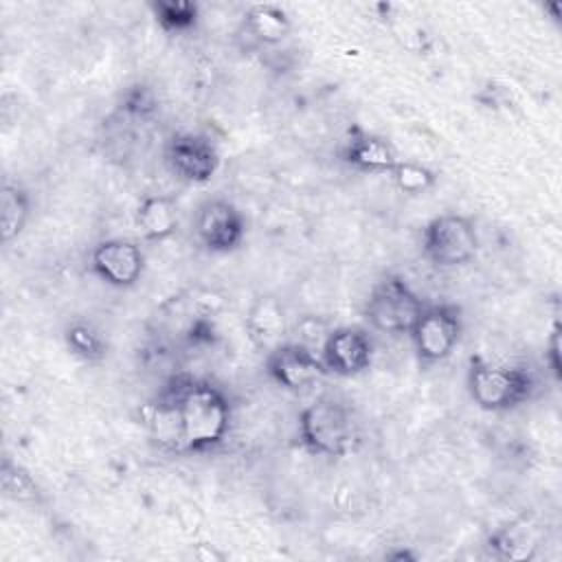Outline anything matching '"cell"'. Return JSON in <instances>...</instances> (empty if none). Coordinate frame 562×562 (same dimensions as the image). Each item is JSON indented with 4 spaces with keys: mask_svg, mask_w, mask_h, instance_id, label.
Instances as JSON below:
<instances>
[{
    "mask_svg": "<svg viewBox=\"0 0 562 562\" xmlns=\"http://www.w3.org/2000/svg\"><path fill=\"white\" fill-rule=\"evenodd\" d=\"M340 160L362 173H389L397 162V156L386 138L351 127L340 147Z\"/></svg>",
    "mask_w": 562,
    "mask_h": 562,
    "instance_id": "obj_13",
    "label": "cell"
},
{
    "mask_svg": "<svg viewBox=\"0 0 562 562\" xmlns=\"http://www.w3.org/2000/svg\"><path fill=\"white\" fill-rule=\"evenodd\" d=\"M162 393L171 400L178 426V452H211L231 430V402L226 393L202 378H171Z\"/></svg>",
    "mask_w": 562,
    "mask_h": 562,
    "instance_id": "obj_1",
    "label": "cell"
},
{
    "mask_svg": "<svg viewBox=\"0 0 562 562\" xmlns=\"http://www.w3.org/2000/svg\"><path fill=\"white\" fill-rule=\"evenodd\" d=\"M158 112V97L145 83H134L121 94L119 114L127 116L130 121H149Z\"/></svg>",
    "mask_w": 562,
    "mask_h": 562,
    "instance_id": "obj_22",
    "label": "cell"
},
{
    "mask_svg": "<svg viewBox=\"0 0 562 562\" xmlns=\"http://www.w3.org/2000/svg\"><path fill=\"white\" fill-rule=\"evenodd\" d=\"M463 334V314L454 303L424 305L411 329V340L419 364H437L446 360L459 345Z\"/></svg>",
    "mask_w": 562,
    "mask_h": 562,
    "instance_id": "obj_6",
    "label": "cell"
},
{
    "mask_svg": "<svg viewBox=\"0 0 562 562\" xmlns=\"http://www.w3.org/2000/svg\"><path fill=\"white\" fill-rule=\"evenodd\" d=\"M386 558H389V560H395V562H400V560H417V555L411 553V551H406V549H395V551L386 553Z\"/></svg>",
    "mask_w": 562,
    "mask_h": 562,
    "instance_id": "obj_24",
    "label": "cell"
},
{
    "mask_svg": "<svg viewBox=\"0 0 562 562\" xmlns=\"http://www.w3.org/2000/svg\"><path fill=\"white\" fill-rule=\"evenodd\" d=\"M299 441L314 457H345L360 441L351 408L331 397H316L299 413Z\"/></svg>",
    "mask_w": 562,
    "mask_h": 562,
    "instance_id": "obj_3",
    "label": "cell"
},
{
    "mask_svg": "<svg viewBox=\"0 0 562 562\" xmlns=\"http://www.w3.org/2000/svg\"><path fill=\"white\" fill-rule=\"evenodd\" d=\"M136 226L147 241H165L178 231V206L169 195H147L136 209Z\"/></svg>",
    "mask_w": 562,
    "mask_h": 562,
    "instance_id": "obj_15",
    "label": "cell"
},
{
    "mask_svg": "<svg viewBox=\"0 0 562 562\" xmlns=\"http://www.w3.org/2000/svg\"><path fill=\"white\" fill-rule=\"evenodd\" d=\"M31 217V195L22 184L4 182L0 193V233L2 241L15 239Z\"/></svg>",
    "mask_w": 562,
    "mask_h": 562,
    "instance_id": "obj_16",
    "label": "cell"
},
{
    "mask_svg": "<svg viewBox=\"0 0 562 562\" xmlns=\"http://www.w3.org/2000/svg\"><path fill=\"white\" fill-rule=\"evenodd\" d=\"M465 382L472 402L490 413H505L527 404L538 389V378L529 367L492 362L483 356L470 358Z\"/></svg>",
    "mask_w": 562,
    "mask_h": 562,
    "instance_id": "obj_2",
    "label": "cell"
},
{
    "mask_svg": "<svg viewBox=\"0 0 562 562\" xmlns=\"http://www.w3.org/2000/svg\"><path fill=\"white\" fill-rule=\"evenodd\" d=\"M395 189L408 195H419L426 193L437 184V173L428 169L426 165L413 162V160H397L393 169L389 171Z\"/></svg>",
    "mask_w": 562,
    "mask_h": 562,
    "instance_id": "obj_21",
    "label": "cell"
},
{
    "mask_svg": "<svg viewBox=\"0 0 562 562\" xmlns=\"http://www.w3.org/2000/svg\"><path fill=\"white\" fill-rule=\"evenodd\" d=\"M318 356L327 373L353 378L369 369L373 360V340L362 327H334L329 329Z\"/></svg>",
    "mask_w": 562,
    "mask_h": 562,
    "instance_id": "obj_11",
    "label": "cell"
},
{
    "mask_svg": "<svg viewBox=\"0 0 562 562\" xmlns=\"http://www.w3.org/2000/svg\"><path fill=\"white\" fill-rule=\"evenodd\" d=\"M292 22L281 7L255 4L250 7L239 24V37L246 42L244 48L277 46L290 35Z\"/></svg>",
    "mask_w": 562,
    "mask_h": 562,
    "instance_id": "obj_14",
    "label": "cell"
},
{
    "mask_svg": "<svg viewBox=\"0 0 562 562\" xmlns=\"http://www.w3.org/2000/svg\"><path fill=\"white\" fill-rule=\"evenodd\" d=\"M485 547L490 555L498 560H531L538 549L536 538H531L527 533V527H520L518 522L492 531Z\"/></svg>",
    "mask_w": 562,
    "mask_h": 562,
    "instance_id": "obj_18",
    "label": "cell"
},
{
    "mask_svg": "<svg viewBox=\"0 0 562 562\" xmlns=\"http://www.w3.org/2000/svg\"><path fill=\"white\" fill-rule=\"evenodd\" d=\"M0 485L2 494L15 503H40L42 501V490L33 474L11 457L2 459L0 468Z\"/></svg>",
    "mask_w": 562,
    "mask_h": 562,
    "instance_id": "obj_20",
    "label": "cell"
},
{
    "mask_svg": "<svg viewBox=\"0 0 562 562\" xmlns=\"http://www.w3.org/2000/svg\"><path fill=\"white\" fill-rule=\"evenodd\" d=\"M544 360L549 364V371L555 380L562 378V369H560V325L555 323L551 334H549V340H547V351H544Z\"/></svg>",
    "mask_w": 562,
    "mask_h": 562,
    "instance_id": "obj_23",
    "label": "cell"
},
{
    "mask_svg": "<svg viewBox=\"0 0 562 562\" xmlns=\"http://www.w3.org/2000/svg\"><path fill=\"white\" fill-rule=\"evenodd\" d=\"M266 373L285 391H303L327 375L321 356L296 340H285L266 353Z\"/></svg>",
    "mask_w": 562,
    "mask_h": 562,
    "instance_id": "obj_10",
    "label": "cell"
},
{
    "mask_svg": "<svg viewBox=\"0 0 562 562\" xmlns=\"http://www.w3.org/2000/svg\"><path fill=\"white\" fill-rule=\"evenodd\" d=\"M246 235V220L241 211L224 200L209 198L195 213V237L209 252H231L239 248Z\"/></svg>",
    "mask_w": 562,
    "mask_h": 562,
    "instance_id": "obj_9",
    "label": "cell"
},
{
    "mask_svg": "<svg viewBox=\"0 0 562 562\" xmlns=\"http://www.w3.org/2000/svg\"><path fill=\"white\" fill-rule=\"evenodd\" d=\"M246 336L259 353H270L288 340V318L281 301L272 294H261L248 307L244 321Z\"/></svg>",
    "mask_w": 562,
    "mask_h": 562,
    "instance_id": "obj_12",
    "label": "cell"
},
{
    "mask_svg": "<svg viewBox=\"0 0 562 562\" xmlns=\"http://www.w3.org/2000/svg\"><path fill=\"white\" fill-rule=\"evenodd\" d=\"M422 296L400 274L380 277L364 303L367 323L382 334H411L424 310Z\"/></svg>",
    "mask_w": 562,
    "mask_h": 562,
    "instance_id": "obj_4",
    "label": "cell"
},
{
    "mask_svg": "<svg viewBox=\"0 0 562 562\" xmlns=\"http://www.w3.org/2000/svg\"><path fill=\"white\" fill-rule=\"evenodd\" d=\"M64 340L70 353L88 364H99L108 358V340L90 321H72L64 331Z\"/></svg>",
    "mask_w": 562,
    "mask_h": 562,
    "instance_id": "obj_17",
    "label": "cell"
},
{
    "mask_svg": "<svg viewBox=\"0 0 562 562\" xmlns=\"http://www.w3.org/2000/svg\"><path fill=\"white\" fill-rule=\"evenodd\" d=\"M90 270L105 285L127 290L134 288L145 272V252L132 239H103L90 250Z\"/></svg>",
    "mask_w": 562,
    "mask_h": 562,
    "instance_id": "obj_8",
    "label": "cell"
},
{
    "mask_svg": "<svg viewBox=\"0 0 562 562\" xmlns=\"http://www.w3.org/2000/svg\"><path fill=\"white\" fill-rule=\"evenodd\" d=\"M479 250L476 226L470 217L459 213H441L432 217L422 231V255L441 270L465 266Z\"/></svg>",
    "mask_w": 562,
    "mask_h": 562,
    "instance_id": "obj_5",
    "label": "cell"
},
{
    "mask_svg": "<svg viewBox=\"0 0 562 562\" xmlns=\"http://www.w3.org/2000/svg\"><path fill=\"white\" fill-rule=\"evenodd\" d=\"M149 11L156 24L171 35L189 33L200 22L198 2H189V0H154L149 2Z\"/></svg>",
    "mask_w": 562,
    "mask_h": 562,
    "instance_id": "obj_19",
    "label": "cell"
},
{
    "mask_svg": "<svg viewBox=\"0 0 562 562\" xmlns=\"http://www.w3.org/2000/svg\"><path fill=\"white\" fill-rule=\"evenodd\" d=\"M167 169L182 182L204 184L220 167V151L215 143L204 134L176 132L167 138L162 149Z\"/></svg>",
    "mask_w": 562,
    "mask_h": 562,
    "instance_id": "obj_7",
    "label": "cell"
}]
</instances>
